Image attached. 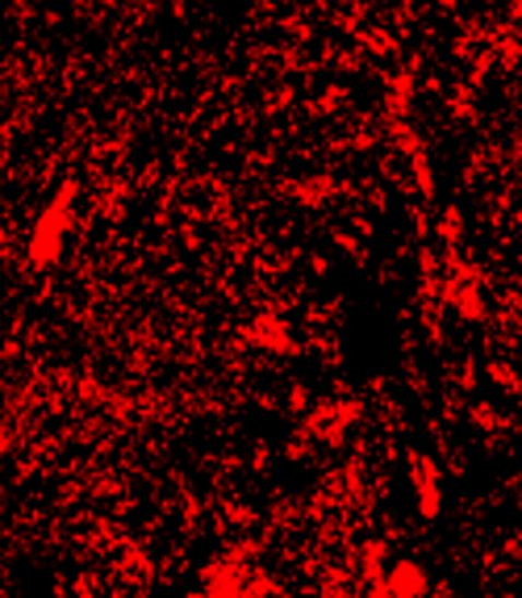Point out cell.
<instances>
[{
	"mask_svg": "<svg viewBox=\"0 0 522 598\" xmlns=\"http://www.w3.org/2000/svg\"><path fill=\"white\" fill-rule=\"evenodd\" d=\"M384 590H393V595H423V590H427V574H423L418 565L402 561V565H393V574H389V586H384Z\"/></svg>",
	"mask_w": 522,
	"mask_h": 598,
	"instance_id": "1",
	"label": "cell"
}]
</instances>
